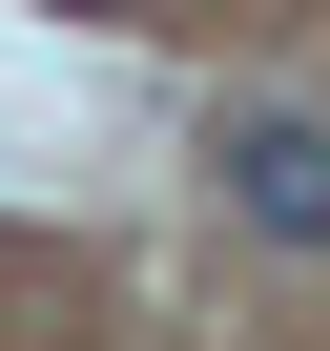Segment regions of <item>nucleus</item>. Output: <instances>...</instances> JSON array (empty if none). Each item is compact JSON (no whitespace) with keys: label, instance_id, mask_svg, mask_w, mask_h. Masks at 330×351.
<instances>
[{"label":"nucleus","instance_id":"nucleus-1","mask_svg":"<svg viewBox=\"0 0 330 351\" xmlns=\"http://www.w3.org/2000/svg\"><path fill=\"white\" fill-rule=\"evenodd\" d=\"M207 186H227L268 248H330V124H309V104H207Z\"/></svg>","mask_w":330,"mask_h":351},{"label":"nucleus","instance_id":"nucleus-2","mask_svg":"<svg viewBox=\"0 0 330 351\" xmlns=\"http://www.w3.org/2000/svg\"><path fill=\"white\" fill-rule=\"evenodd\" d=\"M62 21H144V0H62Z\"/></svg>","mask_w":330,"mask_h":351}]
</instances>
